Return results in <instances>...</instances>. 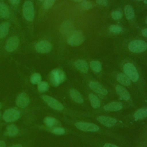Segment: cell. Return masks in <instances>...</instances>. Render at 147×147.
Here are the masks:
<instances>
[{"mask_svg": "<svg viewBox=\"0 0 147 147\" xmlns=\"http://www.w3.org/2000/svg\"><path fill=\"white\" fill-rule=\"evenodd\" d=\"M76 68L83 73H87L89 69L88 63L84 60H78L75 62Z\"/></svg>", "mask_w": 147, "mask_h": 147, "instance_id": "e0dca14e", "label": "cell"}, {"mask_svg": "<svg viewBox=\"0 0 147 147\" xmlns=\"http://www.w3.org/2000/svg\"><path fill=\"white\" fill-rule=\"evenodd\" d=\"M11 147H22V145L20 144H15V145L11 146Z\"/></svg>", "mask_w": 147, "mask_h": 147, "instance_id": "ab89813d", "label": "cell"}, {"mask_svg": "<svg viewBox=\"0 0 147 147\" xmlns=\"http://www.w3.org/2000/svg\"><path fill=\"white\" fill-rule=\"evenodd\" d=\"M44 122L48 127H52L56 125L57 123V121L55 118L50 117H45L44 119Z\"/></svg>", "mask_w": 147, "mask_h": 147, "instance_id": "4316f807", "label": "cell"}, {"mask_svg": "<svg viewBox=\"0 0 147 147\" xmlns=\"http://www.w3.org/2000/svg\"><path fill=\"white\" fill-rule=\"evenodd\" d=\"M52 132L55 134H57V135H62L64 134L65 132L64 129L62 128V127H55L52 129Z\"/></svg>", "mask_w": 147, "mask_h": 147, "instance_id": "d6a6232c", "label": "cell"}, {"mask_svg": "<svg viewBox=\"0 0 147 147\" xmlns=\"http://www.w3.org/2000/svg\"><path fill=\"white\" fill-rule=\"evenodd\" d=\"M0 147H6V144L4 141H0Z\"/></svg>", "mask_w": 147, "mask_h": 147, "instance_id": "f35d334b", "label": "cell"}, {"mask_svg": "<svg viewBox=\"0 0 147 147\" xmlns=\"http://www.w3.org/2000/svg\"><path fill=\"white\" fill-rule=\"evenodd\" d=\"M123 69L125 74L133 82H136L139 78V75L137 69L133 64L130 63H127L124 64Z\"/></svg>", "mask_w": 147, "mask_h": 147, "instance_id": "3957f363", "label": "cell"}, {"mask_svg": "<svg viewBox=\"0 0 147 147\" xmlns=\"http://www.w3.org/2000/svg\"><path fill=\"white\" fill-rule=\"evenodd\" d=\"M9 1L13 5H17L20 3V0H9Z\"/></svg>", "mask_w": 147, "mask_h": 147, "instance_id": "8d00e7d4", "label": "cell"}, {"mask_svg": "<svg viewBox=\"0 0 147 147\" xmlns=\"http://www.w3.org/2000/svg\"><path fill=\"white\" fill-rule=\"evenodd\" d=\"M20 40L17 36H11L7 39L5 44V49L7 52H13L18 47Z\"/></svg>", "mask_w": 147, "mask_h": 147, "instance_id": "30bf717a", "label": "cell"}, {"mask_svg": "<svg viewBox=\"0 0 147 147\" xmlns=\"http://www.w3.org/2000/svg\"><path fill=\"white\" fill-rule=\"evenodd\" d=\"M42 98L51 108L58 111H61L63 110V105L56 99L48 95H43Z\"/></svg>", "mask_w": 147, "mask_h": 147, "instance_id": "52a82bcc", "label": "cell"}, {"mask_svg": "<svg viewBox=\"0 0 147 147\" xmlns=\"http://www.w3.org/2000/svg\"><path fill=\"white\" fill-rule=\"evenodd\" d=\"M75 126L78 129L84 131H97L99 130L97 125L89 122H78L75 123Z\"/></svg>", "mask_w": 147, "mask_h": 147, "instance_id": "ba28073f", "label": "cell"}, {"mask_svg": "<svg viewBox=\"0 0 147 147\" xmlns=\"http://www.w3.org/2000/svg\"><path fill=\"white\" fill-rule=\"evenodd\" d=\"M91 68L96 72H99L102 70V64L98 60H92L90 62Z\"/></svg>", "mask_w": 147, "mask_h": 147, "instance_id": "484cf974", "label": "cell"}, {"mask_svg": "<svg viewBox=\"0 0 147 147\" xmlns=\"http://www.w3.org/2000/svg\"><path fill=\"white\" fill-rule=\"evenodd\" d=\"M128 49L130 51L133 53H140L146 50L147 43L140 40H133L129 42Z\"/></svg>", "mask_w": 147, "mask_h": 147, "instance_id": "277c9868", "label": "cell"}, {"mask_svg": "<svg viewBox=\"0 0 147 147\" xmlns=\"http://www.w3.org/2000/svg\"><path fill=\"white\" fill-rule=\"evenodd\" d=\"M111 17L115 20H119L122 17V13L120 11H114L111 14Z\"/></svg>", "mask_w": 147, "mask_h": 147, "instance_id": "1f68e13d", "label": "cell"}, {"mask_svg": "<svg viewBox=\"0 0 147 147\" xmlns=\"http://www.w3.org/2000/svg\"><path fill=\"white\" fill-rule=\"evenodd\" d=\"M145 23L147 24V17H146V19H145Z\"/></svg>", "mask_w": 147, "mask_h": 147, "instance_id": "7bdbcfd3", "label": "cell"}, {"mask_svg": "<svg viewBox=\"0 0 147 147\" xmlns=\"http://www.w3.org/2000/svg\"><path fill=\"white\" fill-rule=\"evenodd\" d=\"M103 147H118V146H117V145H114V144L107 143V144H105L104 145Z\"/></svg>", "mask_w": 147, "mask_h": 147, "instance_id": "d590c367", "label": "cell"}, {"mask_svg": "<svg viewBox=\"0 0 147 147\" xmlns=\"http://www.w3.org/2000/svg\"><path fill=\"white\" fill-rule=\"evenodd\" d=\"M88 98L92 107H94V109H96L100 107V100L96 95H95L93 94H90L88 95Z\"/></svg>", "mask_w": 147, "mask_h": 147, "instance_id": "603a6c76", "label": "cell"}, {"mask_svg": "<svg viewBox=\"0 0 147 147\" xmlns=\"http://www.w3.org/2000/svg\"><path fill=\"white\" fill-rule=\"evenodd\" d=\"M9 30V24L7 22L0 24V38L6 36Z\"/></svg>", "mask_w": 147, "mask_h": 147, "instance_id": "44dd1931", "label": "cell"}, {"mask_svg": "<svg viewBox=\"0 0 147 147\" xmlns=\"http://www.w3.org/2000/svg\"><path fill=\"white\" fill-rule=\"evenodd\" d=\"M40 1H44V0H40Z\"/></svg>", "mask_w": 147, "mask_h": 147, "instance_id": "bcb514c9", "label": "cell"}, {"mask_svg": "<svg viewBox=\"0 0 147 147\" xmlns=\"http://www.w3.org/2000/svg\"><path fill=\"white\" fill-rule=\"evenodd\" d=\"M97 120L103 125L107 127H111L115 125L117 121L114 118L100 115L97 117Z\"/></svg>", "mask_w": 147, "mask_h": 147, "instance_id": "4fadbf2b", "label": "cell"}, {"mask_svg": "<svg viewBox=\"0 0 147 147\" xmlns=\"http://www.w3.org/2000/svg\"><path fill=\"white\" fill-rule=\"evenodd\" d=\"M137 1H142V0H137Z\"/></svg>", "mask_w": 147, "mask_h": 147, "instance_id": "f6af8a7d", "label": "cell"}, {"mask_svg": "<svg viewBox=\"0 0 147 147\" xmlns=\"http://www.w3.org/2000/svg\"><path fill=\"white\" fill-rule=\"evenodd\" d=\"M122 109V104L120 102L113 101L103 106V109L106 111H117Z\"/></svg>", "mask_w": 147, "mask_h": 147, "instance_id": "9a60e30c", "label": "cell"}, {"mask_svg": "<svg viewBox=\"0 0 147 147\" xmlns=\"http://www.w3.org/2000/svg\"><path fill=\"white\" fill-rule=\"evenodd\" d=\"M36 51L41 53H46L49 52L52 49V45L51 43L46 40H43L38 42L36 47Z\"/></svg>", "mask_w": 147, "mask_h": 147, "instance_id": "9c48e42d", "label": "cell"}, {"mask_svg": "<svg viewBox=\"0 0 147 147\" xmlns=\"http://www.w3.org/2000/svg\"><path fill=\"white\" fill-rule=\"evenodd\" d=\"M55 0H44V7L45 9H48L51 8L55 3Z\"/></svg>", "mask_w": 147, "mask_h": 147, "instance_id": "836d02e7", "label": "cell"}, {"mask_svg": "<svg viewBox=\"0 0 147 147\" xmlns=\"http://www.w3.org/2000/svg\"><path fill=\"white\" fill-rule=\"evenodd\" d=\"M144 3H145V4H147V0H144Z\"/></svg>", "mask_w": 147, "mask_h": 147, "instance_id": "b9f144b4", "label": "cell"}, {"mask_svg": "<svg viewBox=\"0 0 147 147\" xmlns=\"http://www.w3.org/2000/svg\"><path fill=\"white\" fill-rule=\"evenodd\" d=\"M20 111L16 108H10L7 109L3 114V119L7 122H14L18 119L20 117Z\"/></svg>", "mask_w": 147, "mask_h": 147, "instance_id": "5b68a950", "label": "cell"}, {"mask_svg": "<svg viewBox=\"0 0 147 147\" xmlns=\"http://www.w3.org/2000/svg\"><path fill=\"white\" fill-rule=\"evenodd\" d=\"M147 117V108L138 110L134 114V118L136 120L141 119Z\"/></svg>", "mask_w": 147, "mask_h": 147, "instance_id": "cb8c5ba5", "label": "cell"}, {"mask_svg": "<svg viewBox=\"0 0 147 147\" xmlns=\"http://www.w3.org/2000/svg\"><path fill=\"white\" fill-rule=\"evenodd\" d=\"M60 32L64 35H70L74 30V26L69 21H64L60 26Z\"/></svg>", "mask_w": 147, "mask_h": 147, "instance_id": "7c38bea8", "label": "cell"}, {"mask_svg": "<svg viewBox=\"0 0 147 147\" xmlns=\"http://www.w3.org/2000/svg\"><path fill=\"white\" fill-rule=\"evenodd\" d=\"M89 87L92 91L99 94L106 95L108 93L107 90L98 82H90L89 83Z\"/></svg>", "mask_w": 147, "mask_h": 147, "instance_id": "5bb4252c", "label": "cell"}, {"mask_svg": "<svg viewBox=\"0 0 147 147\" xmlns=\"http://www.w3.org/2000/svg\"><path fill=\"white\" fill-rule=\"evenodd\" d=\"M72 1H73L74 2H80V1H82L83 0H72Z\"/></svg>", "mask_w": 147, "mask_h": 147, "instance_id": "60d3db41", "label": "cell"}, {"mask_svg": "<svg viewBox=\"0 0 147 147\" xmlns=\"http://www.w3.org/2000/svg\"><path fill=\"white\" fill-rule=\"evenodd\" d=\"M117 80L119 83L125 86H130L131 84V80L125 74L119 73L117 76Z\"/></svg>", "mask_w": 147, "mask_h": 147, "instance_id": "d6986e66", "label": "cell"}, {"mask_svg": "<svg viewBox=\"0 0 147 147\" xmlns=\"http://www.w3.org/2000/svg\"><path fill=\"white\" fill-rule=\"evenodd\" d=\"M37 88L40 92H45L49 88V84L47 82L41 81L37 84Z\"/></svg>", "mask_w": 147, "mask_h": 147, "instance_id": "f1b7e54d", "label": "cell"}, {"mask_svg": "<svg viewBox=\"0 0 147 147\" xmlns=\"http://www.w3.org/2000/svg\"><path fill=\"white\" fill-rule=\"evenodd\" d=\"M84 40L83 34L80 30L74 31L68 37L67 42L68 45L73 47L79 46L83 43Z\"/></svg>", "mask_w": 147, "mask_h": 147, "instance_id": "7a4b0ae2", "label": "cell"}, {"mask_svg": "<svg viewBox=\"0 0 147 147\" xmlns=\"http://www.w3.org/2000/svg\"><path fill=\"white\" fill-rule=\"evenodd\" d=\"M109 30L114 33H119L122 32V28L118 25H112L109 27Z\"/></svg>", "mask_w": 147, "mask_h": 147, "instance_id": "4dcf8cb0", "label": "cell"}, {"mask_svg": "<svg viewBox=\"0 0 147 147\" xmlns=\"http://www.w3.org/2000/svg\"><path fill=\"white\" fill-rule=\"evenodd\" d=\"M9 15V10L7 6L3 2H0V16L7 18Z\"/></svg>", "mask_w": 147, "mask_h": 147, "instance_id": "d4e9b609", "label": "cell"}, {"mask_svg": "<svg viewBox=\"0 0 147 147\" xmlns=\"http://www.w3.org/2000/svg\"><path fill=\"white\" fill-rule=\"evenodd\" d=\"M142 34L144 37H147V28H145L142 30Z\"/></svg>", "mask_w": 147, "mask_h": 147, "instance_id": "74e56055", "label": "cell"}, {"mask_svg": "<svg viewBox=\"0 0 147 147\" xmlns=\"http://www.w3.org/2000/svg\"><path fill=\"white\" fill-rule=\"evenodd\" d=\"M41 82V76L38 73H34L30 77V82L33 84H38Z\"/></svg>", "mask_w": 147, "mask_h": 147, "instance_id": "83f0119b", "label": "cell"}, {"mask_svg": "<svg viewBox=\"0 0 147 147\" xmlns=\"http://www.w3.org/2000/svg\"><path fill=\"white\" fill-rule=\"evenodd\" d=\"M115 90L117 93L120 96V97L125 100H128L130 99V94L125 87H122L121 85H117L115 87Z\"/></svg>", "mask_w": 147, "mask_h": 147, "instance_id": "2e32d148", "label": "cell"}, {"mask_svg": "<svg viewBox=\"0 0 147 147\" xmlns=\"http://www.w3.org/2000/svg\"><path fill=\"white\" fill-rule=\"evenodd\" d=\"M69 95L73 100L78 103H82L83 102V98L81 94L75 89H71L69 91Z\"/></svg>", "mask_w": 147, "mask_h": 147, "instance_id": "ac0fdd59", "label": "cell"}, {"mask_svg": "<svg viewBox=\"0 0 147 147\" xmlns=\"http://www.w3.org/2000/svg\"><path fill=\"white\" fill-rule=\"evenodd\" d=\"M23 15L25 19L29 21H32L34 16V6L32 2L27 1L25 2L22 7Z\"/></svg>", "mask_w": 147, "mask_h": 147, "instance_id": "8992f818", "label": "cell"}, {"mask_svg": "<svg viewBox=\"0 0 147 147\" xmlns=\"http://www.w3.org/2000/svg\"><path fill=\"white\" fill-rule=\"evenodd\" d=\"M96 2L102 6H107L108 5V0H96Z\"/></svg>", "mask_w": 147, "mask_h": 147, "instance_id": "e575fe53", "label": "cell"}, {"mask_svg": "<svg viewBox=\"0 0 147 147\" xmlns=\"http://www.w3.org/2000/svg\"><path fill=\"white\" fill-rule=\"evenodd\" d=\"M1 107H2V104L0 103V109H1ZM0 115H1V113H0Z\"/></svg>", "mask_w": 147, "mask_h": 147, "instance_id": "ee69618b", "label": "cell"}, {"mask_svg": "<svg viewBox=\"0 0 147 147\" xmlns=\"http://www.w3.org/2000/svg\"><path fill=\"white\" fill-rule=\"evenodd\" d=\"M65 78L64 72L60 69L52 70L50 74V81L54 86H58L60 83L65 81Z\"/></svg>", "mask_w": 147, "mask_h": 147, "instance_id": "6da1fadb", "label": "cell"}, {"mask_svg": "<svg viewBox=\"0 0 147 147\" xmlns=\"http://www.w3.org/2000/svg\"><path fill=\"white\" fill-rule=\"evenodd\" d=\"M80 7L85 10H89L93 6V3L90 1H83L80 3Z\"/></svg>", "mask_w": 147, "mask_h": 147, "instance_id": "f546056e", "label": "cell"}, {"mask_svg": "<svg viewBox=\"0 0 147 147\" xmlns=\"http://www.w3.org/2000/svg\"><path fill=\"white\" fill-rule=\"evenodd\" d=\"M30 99L29 96L25 92H21L20 94L16 100V105L21 108L26 107L29 103Z\"/></svg>", "mask_w": 147, "mask_h": 147, "instance_id": "8fae6325", "label": "cell"}, {"mask_svg": "<svg viewBox=\"0 0 147 147\" xmlns=\"http://www.w3.org/2000/svg\"><path fill=\"white\" fill-rule=\"evenodd\" d=\"M124 12L126 18L127 20H132L134 17V11L133 7L129 5L125 6L124 8Z\"/></svg>", "mask_w": 147, "mask_h": 147, "instance_id": "7402d4cb", "label": "cell"}, {"mask_svg": "<svg viewBox=\"0 0 147 147\" xmlns=\"http://www.w3.org/2000/svg\"><path fill=\"white\" fill-rule=\"evenodd\" d=\"M18 133V129L14 125H8L5 131V134L7 136H15Z\"/></svg>", "mask_w": 147, "mask_h": 147, "instance_id": "ffe728a7", "label": "cell"}]
</instances>
